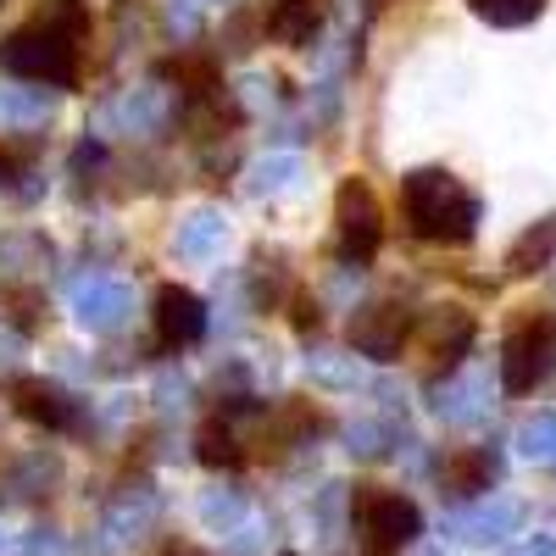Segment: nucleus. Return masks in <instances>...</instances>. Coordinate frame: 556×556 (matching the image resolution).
<instances>
[{
    "instance_id": "f03ea898",
    "label": "nucleus",
    "mask_w": 556,
    "mask_h": 556,
    "mask_svg": "<svg viewBox=\"0 0 556 556\" xmlns=\"http://www.w3.org/2000/svg\"><path fill=\"white\" fill-rule=\"evenodd\" d=\"M0 67L17 78H34V84H78V39L34 17L28 28L0 39Z\"/></svg>"
},
{
    "instance_id": "9b49d317",
    "label": "nucleus",
    "mask_w": 556,
    "mask_h": 556,
    "mask_svg": "<svg viewBox=\"0 0 556 556\" xmlns=\"http://www.w3.org/2000/svg\"><path fill=\"white\" fill-rule=\"evenodd\" d=\"M556 262V212L540 217L534 228H523V235L513 240V251H506V278H534Z\"/></svg>"
},
{
    "instance_id": "f3484780",
    "label": "nucleus",
    "mask_w": 556,
    "mask_h": 556,
    "mask_svg": "<svg viewBox=\"0 0 556 556\" xmlns=\"http://www.w3.org/2000/svg\"><path fill=\"white\" fill-rule=\"evenodd\" d=\"M523 445L534 456H556V417H534V424L523 429Z\"/></svg>"
},
{
    "instance_id": "f8f14e48",
    "label": "nucleus",
    "mask_w": 556,
    "mask_h": 556,
    "mask_svg": "<svg viewBox=\"0 0 556 556\" xmlns=\"http://www.w3.org/2000/svg\"><path fill=\"white\" fill-rule=\"evenodd\" d=\"M195 456H201V468H240L245 445L235 440V429H228L223 417H206V424L195 429Z\"/></svg>"
},
{
    "instance_id": "4468645a",
    "label": "nucleus",
    "mask_w": 556,
    "mask_h": 556,
    "mask_svg": "<svg viewBox=\"0 0 556 556\" xmlns=\"http://www.w3.org/2000/svg\"><path fill=\"white\" fill-rule=\"evenodd\" d=\"M162 73L184 89L190 101H206V96H217V67H212V56H184V62H162Z\"/></svg>"
},
{
    "instance_id": "6e6552de",
    "label": "nucleus",
    "mask_w": 556,
    "mask_h": 556,
    "mask_svg": "<svg viewBox=\"0 0 556 556\" xmlns=\"http://www.w3.org/2000/svg\"><path fill=\"white\" fill-rule=\"evenodd\" d=\"M12 406L39 429H73V417H78L73 395L62 384H51V379H17L12 384Z\"/></svg>"
},
{
    "instance_id": "9d476101",
    "label": "nucleus",
    "mask_w": 556,
    "mask_h": 556,
    "mask_svg": "<svg viewBox=\"0 0 556 556\" xmlns=\"http://www.w3.org/2000/svg\"><path fill=\"white\" fill-rule=\"evenodd\" d=\"M329 23V0H267V39L278 45H306Z\"/></svg>"
},
{
    "instance_id": "20e7f679",
    "label": "nucleus",
    "mask_w": 556,
    "mask_h": 556,
    "mask_svg": "<svg viewBox=\"0 0 556 556\" xmlns=\"http://www.w3.org/2000/svg\"><path fill=\"white\" fill-rule=\"evenodd\" d=\"M334 235H340V256L351 262H374L384 245V206L374 195L367 178H345L334 195Z\"/></svg>"
},
{
    "instance_id": "423d86ee",
    "label": "nucleus",
    "mask_w": 556,
    "mask_h": 556,
    "mask_svg": "<svg viewBox=\"0 0 556 556\" xmlns=\"http://www.w3.org/2000/svg\"><path fill=\"white\" fill-rule=\"evenodd\" d=\"M406 340H412V312L401 301H374L367 312L351 317V345L374 362H395Z\"/></svg>"
},
{
    "instance_id": "0eeeda50",
    "label": "nucleus",
    "mask_w": 556,
    "mask_h": 556,
    "mask_svg": "<svg viewBox=\"0 0 556 556\" xmlns=\"http://www.w3.org/2000/svg\"><path fill=\"white\" fill-rule=\"evenodd\" d=\"M156 340L167 351H184V345H195L206 334V306L195 290H184V285H162L156 290Z\"/></svg>"
},
{
    "instance_id": "f257e3e1",
    "label": "nucleus",
    "mask_w": 556,
    "mask_h": 556,
    "mask_svg": "<svg viewBox=\"0 0 556 556\" xmlns=\"http://www.w3.org/2000/svg\"><path fill=\"white\" fill-rule=\"evenodd\" d=\"M401 217L417 240L468 245L479 235V195L451 167H417L401 178Z\"/></svg>"
},
{
    "instance_id": "a211bd4d",
    "label": "nucleus",
    "mask_w": 556,
    "mask_h": 556,
    "mask_svg": "<svg viewBox=\"0 0 556 556\" xmlns=\"http://www.w3.org/2000/svg\"><path fill=\"white\" fill-rule=\"evenodd\" d=\"M323 323V312H317V301H306V295H295V329H317Z\"/></svg>"
},
{
    "instance_id": "2eb2a0df",
    "label": "nucleus",
    "mask_w": 556,
    "mask_h": 556,
    "mask_svg": "<svg viewBox=\"0 0 556 556\" xmlns=\"http://www.w3.org/2000/svg\"><path fill=\"white\" fill-rule=\"evenodd\" d=\"M473 17H484L490 28H529L540 12H545V0H468Z\"/></svg>"
},
{
    "instance_id": "1a4fd4ad",
    "label": "nucleus",
    "mask_w": 556,
    "mask_h": 556,
    "mask_svg": "<svg viewBox=\"0 0 556 556\" xmlns=\"http://www.w3.org/2000/svg\"><path fill=\"white\" fill-rule=\"evenodd\" d=\"M495 473H501L495 451H484V445H462L456 456H445V468H440V490H445V495H456V501H473V495H484V490L495 484Z\"/></svg>"
},
{
    "instance_id": "ddd939ff",
    "label": "nucleus",
    "mask_w": 556,
    "mask_h": 556,
    "mask_svg": "<svg viewBox=\"0 0 556 556\" xmlns=\"http://www.w3.org/2000/svg\"><path fill=\"white\" fill-rule=\"evenodd\" d=\"M468 345H473V317H468V312H456V306H445V312L434 317V345H429V351L445 362V374H451Z\"/></svg>"
},
{
    "instance_id": "dca6fc26",
    "label": "nucleus",
    "mask_w": 556,
    "mask_h": 556,
    "mask_svg": "<svg viewBox=\"0 0 556 556\" xmlns=\"http://www.w3.org/2000/svg\"><path fill=\"white\" fill-rule=\"evenodd\" d=\"M34 156H39V146H34V139H0V178L12 184V178H17V173H23Z\"/></svg>"
},
{
    "instance_id": "39448f33",
    "label": "nucleus",
    "mask_w": 556,
    "mask_h": 556,
    "mask_svg": "<svg viewBox=\"0 0 556 556\" xmlns=\"http://www.w3.org/2000/svg\"><path fill=\"white\" fill-rule=\"evenodd\" d=\"M356 513H362V529H367V540H374V551H401V545H412L417 534H424L417 501H406L395 490H362Z\"/></svg>"
},
{
    "instance_id": "7ed1b4c3",
    "label": "nucleus",
    "mask_w": 556,
    "mask_h": 556,
    "mask_svg": "<svg viewBox=\"0 0 556 556\" xmlns=\"http://www.w3.org/2000/svg\"><path fill=\"white\" fill-rule=\"evenodd\" d=\"M551 367H556V312H534L513 323V334L501 340V390L529 395L551 379Z\"/></svg>"
}]
</instances>
